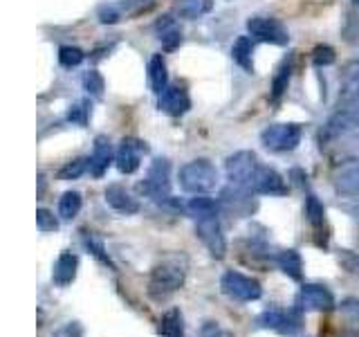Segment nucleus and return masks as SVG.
Wrapping results in <instances>:
<instances>
[{"instance_id": "1", "label": "nucleus", "mask_w": 359, "mask_h": 337, "mask_svg": "<svg viewBox=\"0 0 359 337\" xmlns=\"http://www.w3.org/2000/svg\"><path fill=\"white\" fill-rule=\"evenodd\" d=\"M189 213L196 220V234L198 239L205 243L209 254L213 258H222L227 252V243H224L222 225H220V205L207 198L205 194H200L196 198L189 200L187 205Z\"/></svg>"}, {"instance_id": "2", "label": "nucleus", "mask_w": 359, "mask_h": 337, "mask_svg": "<svg viewBox=\"0 0 359 337\" xmlns=\"http://www.w3.org/2000/svg\"><path fill=\"white\" fill-rule=\"evenodd\" d=\"M187 265L180 256H166L151 272L149 279V297L155 301H164L184 286Z\"/></svg>"}, {"instance_id": "3", "label": "nucleus", "mask_w": 359, "mask_h": 337, "mask_svg": "<svg viewBox=\"0 0 359 337\" xmlns=\"http://www.w3.org/2000/svg\"><path fill=\"white\" fill-rule=\"evenodd\" d=\"M177 180H180V187H182L187 194L200 196V194H207L211 189H216L218 168L209 160H194L180 168Z\"/></svg>"}, {"instance_id": "4", "label": "nucleus", "mask_w": 359, "mask_h": 337, "mask_svg": "<svg viewBox=\"0 0 359 337\" xmlns=\"http://www.w3.org/2000/svg\"><path fill=\"white\" fill-rule=\"evenodd\" d=\"M258 168H261V162H258L256 153H252V151H238V153L229 155L227 162H224V171H227L229 185L247 189V191H252Z\"/></svg>"}, {"instance_id": "5", "label": "nucleus", "mask_w": 359, "mask_h": 337, "mask_svg": "<svg viewBox=\"0 0 359 337\" xmlns=\"http://www.w3.org/2000/svg\"><path fill=\"white\" fill-rule=\"evenodd\" d=\"M261 142L272 153L294 151L301 142V126L299 124H272L261 133Z\"/></svg>"}, {"instance_id": "6", "label": "nucleus", "mask_w": 359, "mask_h": 337, "mask_svg": "<svg viewBox=\"0 0 359 337\" xmlns=\"http://www.w3.org/2000/svg\"><path fill=\"white\" fill-rule=\"evenodd\" d=\"M140 191L153 200H168L171 198V164L164 157H157L151 164L146 180L140 185Z\"/></svg>"}, {"instance_id": "7", "label": "nucleus", "mask_w": 359, "mask_h": 337, "mask_svg": "<svg viewBox=\"0 0 359 337\" xmlns=\"http://www.w3.org/2000/svg\"><path fill=\"white\" fill-rule=\"evenodd\" d=\"M220 288H222L224 295L236 299V301H256L263 295V288L256 279L245 277L241 272H236V270H229V272L222 275Z\"/></svg>"}, {"instance_id": "8", "label": "nucleus", "mask_w": 359, "mask_h": 337, "mask_svg": "<svg viewBox=\"0 0 359 337\" xmlns=\"http://www.w3.org/2000/svg\"><path fill=\"white\" fill-rule=\"evenodd\" d=\"M247 29H250V37L254 41L269 43V45H287L290 43V34L287 29L280 25L276 18H267V16H256L247 22Z\"/></svg>"}, {"instance_id": "9", "label": "nucleus", "mask_w": 359, "mask_h": 337, "mask_svg": "<svg viewBox=\"0 0 359 337\" xmlns=\"http://www.w3.org/2000/svg\"><path fill=\"white\" fill-rule=\"evenodd\" d=\"M297 308L303 312H317V310H332L334 308V297L332 292L319 286V284H308L299 290L297 295Z\"/></svg>"}, {"instance_id": "10", "label": "nucleus", "mask_w": 359, "mask_h": 337, "mask_svg": "<svg viewBox=\"0 0 359 337\" xmlns=\"http://www.w3.org/2000/svg\"><path fill=\"white\" fill-rule=\"evenodd\" d=\"M258 326L267 331H276L280 335H297L301 331V317L280 308H267L258 317Z\"/></svg>"}, {"instance_id": "11", "label": "nucleus", "mask_w": 359, "mask_h": 337, "mask_svg": "<svg viewBox=\"0 0 359 337\" xmlns=\"http://www.w3.org/2000/svg\"><path fill=\"white\" fill-rule=\"evenodd\" d=\"M149 151V146H146L142 140H135V138H123L119 149H117V155H115V162H117V168L121 173H135L142 164V155Z\"/></svg>"}, {"instance_id": "12", "label": "nucleus", "mask_w": 359, "mask_h": 337, "mask_svg": "<svg viewBox=\"0 0 359 337\" xmlns=\"http://www.w3.org/2000/svg\"><path fill=\"white\" fill-rule=\"evenodd\" d=\"M252 191L261 196H285L287 185L278 171H274V168H269V166H261L252 185Z\"/></svg>"}, {"instance_id": "13", "label": "nucleus", "mask_w": 359, "mask_h": 337, "mask_svg": "<svg viewBox=\"0 0 359 337\" xmlns=\"http://www.w3.org/2000/svg\"><path fill=\"white\" fill-rule=\"evenodd\" d=\"M157 106H160L162 112L171 117H182L184 112H189L191 108V99H189V93L184 88L180 86H168L164 93L160 95V101H157Z\"/></svg>"}, {"instance_id": "14", "label": "nucleus", "mask_w": 359, "mask_h": 337, "mask_svg": "<svg viewBox=\"0 0 359 337\" xmlns=\"http://www.w3.org/2000/svg\"><path fill=\"white\" fill-rule=\"evenodd\" d=\"M250 194H252V191L229 185L227 189L222 191L220 205H222V207H227V209L233 211V213H238V216H247V213H252V211L256 209V202L252 200Z\"/></svg>"}, {"instance_id": "15", "label": "nucleus", "mask_w": 359, "mask_h": 337, "mask_svg": "<svg viewBox=\"0 0 359 337\" xmlns=\"http://www.w3.org/2000/svg\"><path fill=\"white\" fill-rule=\"evenodd\" d=\"M76 270H79V256L72 252H61L52 270V281L61 288L70 286L76 279Z\"/></svg>"}, {"instance_id": "16", "label": "nucleus", "mask_w": 359, "mask_h": 337, "mask_svg": "<svg viewBox=\"0 0 359 337\" xmlns=\"http://www.w3.org/2000/svg\"><path fill=\"white\" fill-rule=\"evenodd\" d=\"M106 202L108 205L119 211V213H126V216H130V213H137L140 211V202L137 198L130 196V191H126L121 185H108L106 187Z\"/></svg>"}, {"instance_id": "17", "label": "nucleus", "mask_w": 359, "mask_h": 337, "mask_svg": "<svg viewBox=\"0 0 359 337\" xmlns=\"http://www.w3.org/2000/svg\"><path fill=\"white\" fill-rule=\"evenodd\" d=\"M110 162H112V144L106 135H99L95 140L93 155H90V173L95 178H101L108 171Z\"/></svg>"}, {"instance_id": "18", "label": "nucleus", "mask_w": 359, "mask_h": 337, "mask_svg": "<svg viewBox=\"0 0 359 337\" xmlns=\"http://www.w3.org/2000/svg\"><path fill=\"white\" fill-rule=\"evenodd\" d=\"M155 29H157V39H160L162 48H164L166 52H173V50L177 48V45L182 43V29H180V27L175 25V20H173V18L164 16V18L155 25Z\"/></svg>"}, {"instance_id": "19", "label": "nucleus", "mask_w": 359, "mask_h": 337, "mask_svg": "<svg viewBox=\"0 0 359 337\" xmlns=\"http://www.w3.org/2000/svg\"><path fill=\"white\" fill-rule=\"evenodd\" d=\"M149 84L153 88V93L160 97L164 90L168 88V72L162 54H153L149 61Z\"/></svg>"}, {"instance_id": "20", "label": "nucleus", "mask_w": 359, "mask_h": 337, "mask_svg": "<svg viewBox=\"0 0 359 337\" xmlns=\"http://www.w3.org/2000/svg\"><path fill=\"white\" fill-rule=\"evenodd\" d=\"M276 265L283 270V272L294 279V281H301L303 277V258L297 250H283L276 254Z\"/></svg>"}, {"instance_id": "21", "label": "nucleus", "mask_w": 359, "mask_h": 337, "mask_svg": "<svg viewBox=\"0 0 359 337\" xmlns=\"http://www.w3.org/2000/svg\"><path fill=\"white\" fill-rule=\"evenodd\" d=\"M306 218L310 223V227L314 230V234L325 239V234H323L325 232V209L314 194H310L306 200Z\"/></svg>"}, {"instance_id": "22", "label": "nucleus", "mask_w": 359, "mask_h": 337, "mask_svg": "<svg viewBox=\"0 0 359 337\" xmlns=\"http://www.w3.org/2000/svg\"><path fill=\"white\" fill-rule=\"evenodd\" d=\"M252 52H254V45L250 37H241L238 41L233 43L231 48V59L233 63H238L245 72H254V59H252Z\"/></svg>"}, {"instance_id": "23", "label": "nucleus", "mask_w": 359, "mask_h": 337, "mask_svg": "<svg viewBox=\"0 0 359 337\" xmlns=\"http://www.w3.org/2000/svg\"><path fill=\"white\" fill-rule=\"evenodd\" d=\"M334 187L344 196H357L359 194V162L346 166L344 171L337 176Z\"/></svg>"}, {"instance_id": "24", "label": "nucleus", "mask_w": 359, "mask_h": 337, "mask_svg": "<svg viewBox=\"0 0 359 337\" xmlns=\"http://www.w3.org/2000/svg\"><path fill=\"white\" fill-rule=\"evenodd\" d=\"M211 9H213V0H180L177 3V14L189 20L207 16Z\"/></svg>"}, {"instance_id": "25", "label": "nucleus", "mask_w": 359, "mask_h": 337, "mask_svg": "<svg viewBox=\"0 0 359 337\" xmlns=\"http://www.w3.org/2000/svg\"><path fill=\"white\" fill-rule=\"evenodd\" d=\"M160 335L162 337H184V324H182V315L177 308L168 310L162 322H160Z\"/></svg>"}, {"instance_id": "26", "label": "nucleus", "mask_w": 359, "mask_h": 337, "mask_svg": "<svg viewBox=\"0 0 359 337\" xmlns=\"http://www.w3.org/2000/svg\"><path fill=\"white\" fill-rule=\"evenodd\" d=\"M81 205H83V200H81V194H79V191H65V194L61 196V200H59L61 218L63 220H72L76 213L81 211Z\"/></svg>"}, {"instance_id": "27", "label": "nucleus", "mask_w": 359, "mask_h": 337, "mask_svg": "<svg viewBox=\"0 0 359 337\" xmlns=\"http://www.w3.org/2000/svg\"><path fill=\"white\" fill-rule=\"evenodd\" d=\"M83 88L88 90V95H90V97L101 99V97H104V90H106L104 77H101L97 70H88V72L83 74Z\"/></svg>"}, {"instance_id": "28", "label": "nucleus", "mask_w": 359, "mask_h": 337, "mask_svg": "<svg viewBox=\"0 0 359 337\" xmlns=\"http://www.w3.org/2000/svg\"><path fill=\"white\" fill-rule=\"evenodd\" d=\"M290 74H292V65L283 63L278 67V74L274 77V84H272V101H278L280 95L287 90V81H290Z\"/></svg>"}, {"instance_id": "29", "label": "nucleus", "mask_w": 359, "mask_h": 337, "mask_svg": "<svg viewBox=\"0 0 359 337\" xmlns=\"http://www.w3.org/2000/svg\"><path fill=\"white\" fill-rule=\"evenodd\" d=\"M83 59H86L83 50L72 48V45H63V48L59 50V63H61L63 67H76Z\"/></svg>"}, {"instance_id": "30", "label": "nucleus", "mask_w": 359, "mask_h": 337, "mask_svg": "<svg viewBox=\"0 0 359 337\" xmlns=\"http://www.w3.org/2000/svg\"><path fill=\"white\" fill-rule=\"evenodd\" d=\"M86 168H90V160H83V157H79V160H72L67 162L61 171H59V178L61 180H76L79 176H81Z\"/></svg>"}, {"instance_id": "31", "label": "nucleus", "mask_w": 359, "mask_h": 337, "mask_svg": "<svg viewBox=\"0 0 359 337\" xmlns=\"http://www.w3.org/2000/svg\"><path fill=\"white\" fill-rule=\"evenodd\" d=\"M36 227L41 232H54L59 230V220L54 218V213L48 209H36Z\"/></svg>"}, {"instance_id": "32", "label": "nucleus", "mask_w": 359, "mask_h": 337, "mask_svg": "<svg viewBox=\"0 0 359 337\" xmlns=\"http://www.w3.org/2000/svg\"><path fill=\"white\" fill-rule=\"evenodd\" d=\"M88 117H90L88 101H79V104H74V106L70 108V112H67V119H70L72 124H79V126H86V124H88Z\"/></svg>"}, {"instance_id": "33", "label": "nucleus", "mask_w": 359, "mask_h": 337, "mask_svg": "<svg viewBox=\"0 0 359 337\" xmlns=\"http://www.w3.org/2000/svg\"><path fill=\"white\" fill-rule=\"evenodd\" d=\"M339 110H359V86L357 88H346Z\"/></svg>"}, {"instance_id": "34", "label": "nucleus", "mask_w": 359, "mask_h": 337, "mask_svg": "<svg viewBox=\"0 0 359 337\" xmlns=\"http://www.w3.org/2000/svg\"><path fill=\"white\" fill-rule=\"evenodd\" d=\"M312 61L317 63V65H330L334 61V50L328 48V45H319V48L314 50Z\"/></svg>"}, {"instance_id": "35", "label": "nucleus", "mask_w": 359, "mask_h": 337, "mask_svg": "<svg viewBox=\"0 0 359 337\" xmlns=\"http://www.w3.org/2000/svg\"><path fill=\"white\" fill-rule=\"evenodd\" d=\"M86 245L90 247V252H93L99 261H104L106 265H110V258H108V254H104V245H101L95 236H86Z\"/></svg>"}, {"instance_id": "36", "label": "nucleus", "mask_w": 359, "mask_h": 337, "mask_svg": "<svg viewBox=\"0 0 359 337\" xmlns=\"http://www.w3.org/2000/svg\"><path fill=\"white\" fill-rule=\"evenodd\" d=\"M202 337H233V335L229 331L220 329L216 322H207L205 326H202Z\"/></svg>"}, {"instance_id": "37", "label": "nucleus", "mask_w": 359, "mask_h": 337, "mask_svg": "<svg viewBox=\"0 0 359 337\" xmlns=\"http://www.w3.org/2000/svg\"><path fill=\"white\" fill-rule=\"evenodd\" d=\"M99 18H101V22H117L119 20V11L115 7H101Z\"/></svg>"}, {"instance_id": "38", "label": "nucleus", "mask_w": 359, "mask_h": 337, "mask_svg": "<svg viewBox=\"0 0 359 337\" xmlns=\"http://www.w3.org/2000/svg\"><path fill=\"white\" fill-rule=\"evenodd\" d=\"M341 310L344 312H351L353 317H359V301H355V299H348L344 306H341Z\"/></svg>"}]
</instances>
